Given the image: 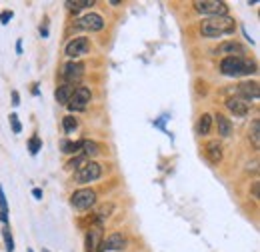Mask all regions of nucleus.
<instances>
[{"label":"nucleus","instance_id":"obj_1","mask_svg":"<svg viewBox=\"0 0 260 252\" xmlns=\"http://www.w3.org/2000/svg\"><path fill=\"white\" fill-rule=\"evenodd\" d=\"M234 30H236V22L230 16H210L200 24V32L206 38H220V36L232 34Z\"/></svg>","mask_w":260,"mask_h":252},{"label":"nucleus","instance_id":"obj_2","mask_svg":"<svg viewBox=\"0 0 260 252\" xmlns=\"http://www.w3.org/2000/svg\"><path fill=\"white\" fill-rule=\"evenodd\" d=\"M220 72L224 76H242L256 72L254 60H248L244 56H224L220 62Z\"/></svg>","mask_w":260,"mask_h":252},{"label":"nucleus","instance_id":"obj_3","mask_svg":"<svg viewBox=\"0 0 260 252\" xmlns=\"http://www.w3.org/2000/svg\"><path fill=\"white\" fill-rule=\"evenodd\" d=\"M102 176V166L98 164V162H86L82 168H78L76 170V174H74V180L78 182V184H88V182H94V180H98Z\"/></svg>","mask_w":260,"mask_h":252},{"label":"nucleus","instance_id":"obj_4","mask_svg":"<svg viewBox=\"0 0 260 252\" xmlns=\"http://www.w3.org/2000/svg\"><path fill=\"white\" fill-rule=\"evenodd\" d=\"M194 8L200 14H210V16H228V6L226 2H218V0H196Z\"/></svg>","mask_w":260,"mask_h":252},{"label":"nucleus","instance_id":"obj_5","mask_svg":"<svg viewBox=\"0 0 260 252\" xmlns=\"http://www.w3.org/2000/svg\"><path fill=\"white\" fill-rule=\"evenodd\" d=\"M72 206L76 208V210H88L90 206H94V202H96V192L92 190V188H80V190H76L74 194H72Z\"/></svg>","mask_w":260,"mask_h":252},{"label":"nucleus","instance_id":"obj_6","mask_svg":"<svg viewBox=\"0 0 260 252\" xmlns=\"http://www.w3.org/2000/svg\"><path fill=\"white\" fill-rule=\"evenodd\" d=\"M88 51H90V40H88V38H84V36H78V38H72V40L66 44L64 54H66L68 58L76 60V58H80V56L88 54Z\"/></svg>","mask_w":260,"mask_h":252},{"label":"nucleus","instance_id":"obj_7","mask_svg":"<svg viewBox=\"0 0 260 252\" xmlns=\"http://www.w3.org/2000/svg\"><path fill=\"white\" fill-rule=\"evenodd\" d=\"M82 76H84V64L82 62L70 60L62 66V78L66 80V84H76V82H80Z\"/></svg>","mask_w":260,"mask_h":252},{"label":"nucleus","instance_id":"obj_8","mask_svg":"<svg viewBox=\"0 0 260 252\" xmlns=\"http://www.w3.org/2000/svg\"><path fill=\"white\" fill-rule=\"evenodd\" d=\"M88 102H90V90H88L86 86H76L72 98H70V102H68L66 106H68L72 112H80V110L86 108Z\"/></svg>","mask_w":260,"mask_h":252},{"label":"nucleus","instance_id":"obj_9","mask_svg":"<svg viewBox=\"0 0 260 252\" xmlns=\"http://www.w3.org/2000/svg\"><path fill=\"white\" fill-rule=\"evenodd\" d=\"M78 26L86 28V30H92V32H98L104 28V18L96 12H88L78 20Z\"/></svg>","mask_w":260,"mask_h":252},{"label":"nucleus","instance_id":"obj_10","mask_svg":"<svg viewBox=\"0 0 260 252\" xmlns=\"http://www.w3.org/2000/svg\"><path fill=\"white\" fill-rule=\"evenodd\" d=\"M238 98H242V100H252L256 102L260 96V88H258V82H254V80H250V82H240L238 84Z\"/></svg>","mask_w":260,"mask_h":252},{"label":"nucleus","instance_id":"obj_11","mask_svg":"<svg viewBox=\"0 0 260 252\" xmlns=\"http://www.w3.org/2000/svg\"><path fill=\"white\" fill-rule=\"evenodd\" d=\"M124 246H126V238H124L120 232H114V234L106 236V240H102V244H100V250H98V252H104V250H122Z\"/></svg>","mask_w":260,"mask_h":252},{"label":"nucleus","instance_id":"obj_12","mask_svg":"<svg viewBox=\"0 0 260 252\" xmlns=\"http://www.w3.org/2000/svg\"><path fill=\"white\" fill-rule=\"evenodd\" d=\"M100 244H102V228L96 226L86 234V252H98Z\"/></svg>","mask_w":260,"mask_h":252},{"label":"nucleus","instance_id":"obj_13","mask_svg":"<svg viewBox=\"0 0 260 252\" xmlns=\"http://www.w3.org/2000/svg\"><path fill=\"white\" fill-rule=\"evenodd\" d=\"M226 108L234 114V116H246L248 114V102H244L242 98H238V96H230V98H226Z\"/></svg>","mask_w":260,"mask_h":252},{"label":"nucleus","instance_id":"obj_14","mask_svg":"<svg viewBox=\"0 0 260 252\" xmlns=\"http://www.w3.org/2000/svg\"><path fill=\"white\" fill-rule=\"evenodd\" d=\"M216 54H228V56H242L244 54V46L236 40H230V42H222L218 48H216Z\"/></svg>","mask_w":260,"mask_h":252},{"label":"nucleus","instance_id":"obj_15","mask_svg":"<svg viewBox=\"0 0 260 252\" xmlns=\"http://www.w3.org/2000/svg\"><path fill=\"white\" fill-rule=\"evenodd\" d=\"M204 152H206V158L212 162V164H220L222 160V144L218 140H210L204 146Z\"/></svg>","mask_w":260,"mask_h":252},{"label":"nucleus","instance_id":"obj_16","mask_svg":"<svg viewBox=\"0 0 260 252\" xmlns=\"http://www.w3.org/2000/svg\"><path fill=\"white\" fill-rule=\"evenodd\" d=\"M72 94H74V86L72 84H62V86H58L56 88V92H54V98L58 104H62V106H66L70 98H72Z\"/></svg>","mask_w":260,"mask_h":252},{"label":"nucleus","instance_id":"obj_17","mask_svg":"<svg viewBox=\"0 0 260 252\" xmlns=\"http://www.w3.org/2000/svg\"><path fill=\"white\" fill-rule=\"evenodd\" d=\"M214 120H216V126H218V134L220 136H224V138H228L230 134H232V122L224 116V114H216V116H212Z\"/></svg>","mask_w":260,"mask_h":252},{"label":"nucleus","instance_id":"obj_18","mask_svg":"<svg viewBox=\"0 0 260 252\" xmlns=\"http://www.w3.org/2000/svg\"><path fill=\"white\" fill-rule=\"evenodd\" d=\"M248 138L252 140V146L258 150L260 148V120L254 118L252 124H250V130H248Z\"/></svg>","mask_w":260,"mask_h":252},{"label":"nucleus","instance_id":"obj_19","mask_svg":"<svg viewBox=\"0 0 260 252\" xmlns=\"http://www.w3.org/2000/svg\"><path fill=\"white\" fill-rule=\"evenodd\" d=\"M82 156H94V154H98L100 152V146H98V142H94V140H82Z\"/></svg>","mask_w":260,"mask_h":252},{"label":"nucleus","instance_id":"obj_20","mask_svg":"<svg viewBox=\"0 0 260 252\" xmlns=\"http://www.w3.org/2000/svg\"><path fill=\"white\" fill-rule=\"evenodd\" d=\"M66 6H68V10L78 12V10L86 8V6H94V0H68Z\"/></svg>","mask_w":260,"mask_h":252},{"label":"nucleus","instance_id":"obj_21","mask_svg":"<svg viewBox=\"0 0 260 252\" xmlns=\"http://www.w3.org/2000/svg\"><path fill=\"white\" fill-rule=\"evenodd\" d=\"M210 126H212V116L204 112V114L200 116V120H198V132H200V134H208V132H210Z\"/></svg>","mask_w":260,"mask_h":252},{"label":"nucleus","instance_id":"obj_22","mask_svg":"<svg viewBox=\"0 0 260 252\" xmlns=\"http://www.w3.org/2000/svg\"><path fill=\"white\" fill-rule=\"evenodd\" d=\"M0 220L6 224L8 222V202H6V196H4V190L0 186Z\"/></svg>","mask_w":260,"mask_h":252},{"label":"nucleus","instance_id":"obj_23","mask_svg":"<svg viewBox=\"0 0 260 252\" xmlns=\"http://www.w3.org/2000/svg\"><path fill=\"white\" fill-rule=\"evenodd\" d=\"M80 148H82V140H76V142L64 140L62 142V152H66V154H76V152H80Z\"/></svg>","mask_w":260,"mask_h":252},{"label":"nucleus","instance_id":"obj_24","mask_svg":"<svg viewBox=\"0 0 260 252\" xmlns=\"http://www.w3.org/2000/svg\"><path fill=\"white\" fill-rule=\"evenodd\" d=\"M2 238H4L6 250L14 252V238H12V234H10V228H8V226H4V228H2Z\"/></svg>","mask_w":260,"mask_h":252},{"label":"nucleus","instance_id":"obj_25","mask_svg":"<svg viewBox=\"0 0 260 252\" xmlns=\"http://www.w3.org/2000/svg\"><path fill=\"white\" fill-rule=\"evenodd\" d=\"M62 124H64V130H66V132H72V130H76L78 120H76L74 116H64V118H62Z\"/></svg>","mask_w":260,"mask_h":252},{"label":"nucleus","instance_id":"obj_26","mask_svg":"<svg viewBox=\"0 0 260 252\" xmlns=\"http://www.w3.org/2000/svg\"><path fill=\"white\" fill-rule=\"evenodd\" d=\"M86 162H88V160H86V156H82V154H80V156H74V158L66 164V168H70V170H72V168H82Z\"/></svg>","mask_w":260,"mask_h":252},{"label":"nucleus","instance_id":"obj_27","mask_svg":"<svg viewBox=\"0 0 260 252\" xmlns=\"http://www.w3.org/2000/svg\"><path fill=\"white\" fill-rule=\"evenodd\" d=\"M40 148H42V140H40L38 136H32V138L28 140V150H30V154H36Z\"/></svg>","mask_w":260,"mask_h":252},{"label":"nucleus","instance_id":"obj_28","mask_svg":"<svg viewBox=\"0 0 260 252\" xmlns=\"http://www.w3.org/2000/svg\"><path fill=\"white\" fill-rule=\"evenodd\" d=\"M112 210H114V206H112V204H106V206H102V208L96 212V214H98V216H96V220H98V222H102L104 218H108V216H110V212H112Z\"/></svg>","mask_w":260,"mask_h":252},{"label":"nucleus","instance_id":"obj_29","mask_svg":"<svg viewBox=\"0 0 260 252\" xmlns=\"http://www.w3.org/2000/svg\"><path fill=\"white\" fill-rule=\"evenodd\" d=\"M8 118H10V126H12V130H14V134H20V132H22V124H20L18 116H16V114H10Z\"/></svg>","mask_w":260,"mask_h":252},{"label":"nucleus","instance_id":"obj_30","mask_svg":"<svg viewBox=\"0 0 260 252\" xmlns=\"http://www.w3.org/2000/svg\"><path fill=\"white\" fill-rule=\"evenodd\" d=\"M10 18H12V12H10V10H4V12L0 14V22H2V24H8Z\"/></svg>","mask_w":260,"mask_h":252},{"label":"nucleus","instance_id":"obj_31","mask_svg":"<svg viewBox=\"0 0 260 252\" xmlns=\"http://www.w3.org/2000/svg\"><path fill=\"white\" fill-rule=\"evenodd\" d=\"M252 198H254V200H258V180H254V182H252Z\"/></svg>","mask_w":260,"mask_h":252},{"label":"nucleus","instance_id":"obj_32","mask_svg":"<svg viewBox=\"0 0 260 252\" xmlns=\"http://www.w3.org/2000/svg\"><path fill=\"white\" fill-rule=\"evenodd\" d=\"M12 104H14V106H18V104H20V96H18V92H16V90L12 92Z\"/></svg>","mask_w":260,"mask_h":252},{"label":"nucleus","instance_id":"obj_33","mask_svg":"<svg viewBox=\"0 0 260 252\" xmlns=\"http://www.w3.org/2000/svg\"><path fill=\"white\" fill-rule=\"evenodd\" d=\"M32 194H34V198H38V200L42 198V190H40V188H34V190H32Z\"/></svg>","mask_w":260,"mask_h":252},{"label":"nucleus","instance_id":"obj_34","mask_svg":"<svg viewBox=\"0 0 260 252\" xmlns=\"http://www.w3.org/2000/svg\"><path fill=\"white\" fill-rule=\"evenodd\" d=\"M16 52H18V54H22V42H20V40L16 42Z\"/></svg>","mask_w":260,"mask_h":252},{"label":"nucleus","instance_id":"obj_35","mask_svg":"<svg viewBox=\"0 0 260 252\" xmlns=\"http://www.w3.org/2000/svg\"><path fill=\"white\" fill-rule=\"evenodd\" d=\"M42 252H48V250H42Z\"/></svg>","mask_w":260,"mask_h":252}]
</instances>
